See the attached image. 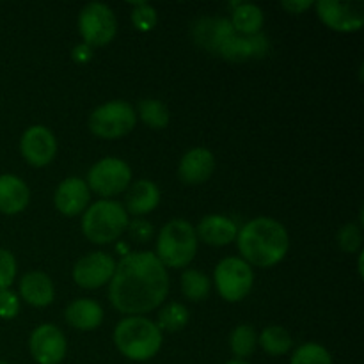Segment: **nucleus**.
Listing matches in <instances>:
<instances>
[{"mask_svg": "<svg viewBox=\"0 0 364 364\" xmlns=\"http://www.w3.org/2000/svg\"><path fill=\"white\" fill-rule=\"evenodd\" d=\"M169 276L151 252H130L116 265L109 297L117 311L139 316L156 309L167 297Z\"/></svg>", "mask_w": 364, "mask_h": 364, "instance_id": "1", "label": "nucleus"}, {"mask_svg": "<svg viewBox=\"0 0 364 364\" xmlns=\"http://www.w3.org/2000/svg\"><path fill=\"white\" fill-rule=\"evenodd\" d=\"M238 251L244 262L256 267H274L287 256L290 237L284 226L269 217H258L237 233Z\"/></svg>", "mask_w": 364, "mask_h": 364, "instance_id": "2", "label": "nucleus"}, {"mask_svg": "<svg viewBox=\"0 0 364 364\" xmlns=\"http://www.w3.org/2000/svg\"><path fill=\"white\" fill-rule=\"evenodd\" d=\"M114 343L130 361H148L155 358L162 347V331L144 316H128L117 323Z\"/></svg>", "mask_w": 364, "mask_h": 364, "instance_id": "3", "label": "nucleus"}, {"mask_svg": "<svg viewBox=\"0 0 364 364\" xmlns=\"http://www.w3.org/2000/svg\"><path fill=\"white\" fill-rule=\"evenodd\" d=\"M198 251V235L194 226L183 219H174L160 230L156 242V258L164 267L181 269L194 259Z\"/></svg>", "mask_w": 364, "mask_h": 364, "instance_id": "4", "label": "nucleus"}, {"mask_svg": "<svg viewBox=\"0 0 364 364\" xmlns=\"http://www.w3.org/2000/svg\"><path fill=\"white\" fill-rule=\"evenodd\" d=\"M128 213L123 205L116 201H103L95 203L82 219V231L91 240L92 244H109V242L117 240L128 228Z\"/></svg>", "mask_w": 364, "mask_h": 364, "instance_id": "5", "label": "nucleus"}, {"mask_svg": "<svg viewBox=\"0 0 364 364\" xmlns=\"http://www.w3.org/2000/svg\"><path fill=\"white\" fill-rule=\"evenodd\" d=\"M137 121L128 102H109L98 107L89 117V130L102 139H119L130 134Z\"/></svg>", "mask_w": 364, "mask_h": 364, "instance_id": "6", "label": "nucleus"}, {"mask_svg": "<svg viewBox=\"0 0 364 364\" xmlns=\"http://www.w3.org/2000/svg\"><path fill=\"white\" fill-rule=\"evenodd\" d=\"M78 31L82 39L91 48L105 46L116 38L117 21L112 9L102 2H91L78 16Z\"/></svg>", "mask_w": 364, "mask_h": 364, "instance_id": "7", "label": "nucleus"}, {"mask_svg": "<svg viewBox=\"0 0 364 364\" xmlns=\"http://www.w3.org/2000/svg\"><path fill=\"white\" fill-rule=\"evenodd\" d=\"M215 279L217 291L226 299L228 302H238L247 297L251 291L252 283H255V274H252L251 265L242 258H224L215 267Z\"/></svg>", "mask_w": 364, "mask_h": 364, "instance_id": "8", "label": "nucleus"}, {"mask_svg": "<svg viewBox=\"0 0 364 364\" xmlns=\"http://www.w3.org/2000/svg\"><path fill=\"white\" fill-rule=\"evenodd\" d=\"M132 169L127 162L114 156L100 160L91 167L87 176L89 191L103 198H112L130 187Z\"/></svg>", "mask_w": 364, "mask_h": 364, "instance_id": "9", "label": "nucleus"}, {"mask_svg": "<svg viewBox=\"0 0 364 364\" xmlns=\"http://www.w3.org/2000/svg\"><path fill=\"white\" fill-rule=\"evenodd\" d=\"M315 7L320 20L336 32H358L364 23L363 2L318 0V2H315Z\"/></svg>", "mask_w": 364, "mask_h": 364, "instance_id": "10", "label": "nucleus"}, {"mask_svg": "<svg viewBox=\"0 0 364 364\" xmlns=\"http://www.w3.org/2000/svg\"><path fill=\"white\" fill-rule=\"evenodd\" d=\"M31 354L38 364H60L66 358L68 343L63 331L52 323H43L36 327L31 334Z\"/></svg>", "mask_w": 364, "mask_h": 364, "instance_id": "11", "label": "nucleus"}, {"mask_svg": "<svg viewBox=\"0 0 364 364\" xmlns=\"http://www.w3.org/2000/svg\"><path fill=\"white\" fill-rule=\"evenodd\" d=\"M116 270V263L105 252H91L77 262L73 269L75 283L85 290H96L109 283Z\"/></svg>", "mask_w": 364, "mask_h": 364, "instance_id": "12", "label": "nucleus"}, {"mask_svg": "<svg viewBox=\"0 0 364 364\" xmlns=\"http://www.w3.org/2000/svg\"><path fill=\"white\" fill-rule=\"evenodd\" d=\"M20 151L23 159L34 167H45L57 153L55 135L46 127L36 124L25 130L20 141Z\"/></svg>", "mask_w": 364, "mask_h": 364, "instance_id": "13", "label": "nucleus"}, {"mask_svg": "<svg viewBox=\"0 0 364 364\" xmlns=\"http://www.w3.org/2000/svg\"><path fill=\"white\" fill-rule=\"evenodd\" d=\"M89 199H91V191L87 183L80 178H68L59 183L53 201L63 215L75 217L84 212L85 206L89 205Z\"/></svg>", "mask_w": 364, "mask_h": 364, "instance_id": "14", "label": "nucleus"}, {"mask_svg": "<svg viewBox=\"0 0 364 364\" xmlns=\"http://www.w3.org/2000/svg\"><path fill=\"white\" fill-rule=\"evenodd\" d=\"M215 171V159L212 151L205 148H196L185 153L178 167V176L187 185H199L210 180Z\"/></svg>", "mask_w": 364, "mask_h": 364, "instance_id": "15", "label": "nucleus"}, {"mask_svg": "<svg viewBox=\"0 0 364 364\" xmlns=\"http://www.w3.org/2000/svg\"><path fill=\"white\" fill-rule=\"evenodd\" d=\"M31 199V192L23 180L13 174L0 176V213L16 215L23 212Z\"/></svg>", "mask_w": 364, "mask_h": 364, "instance_id": "16", "label": "nucleus"}, {"mask_svg": "<svg viewBox=\"0 0 364 364\" xmlns=\"http://www.w3.org/2000/svg\"><path fill=\"white\" fill-rule=\"evenodd\" d=\"M20 294L27 304L36 306V308H45L52 304L55 297L53 283L45 272H27L20 281Z\"/></svg>", "mask_w": 364, "mask_h": 364, "instance_id": "17", "label": "nucleus"}, {"mask_svg": "<svg viewBox=\"0 0 364 364\" xmlns=\"http://www.w3.org/2000/svg\"><path fill=\"white\" fill-rule=\"evenodd\" d=\"M66 322L78 331H95L103 322V309L91 299L73 301L64 311Z\"/></svg>", "mask_w": 364, "mask_h": 364, "instance_id": "18", "label": "nucleus"}, {"mask_svg": "<svg viewBox=\"0 0 364 364\" xmlns=\"http://www.w3.org/2000/svg\"><path fill=\"white\" fill-rule=\"evenodd\" d=\"M196 235H199L205 244L220 247L237 238V224L224 215H208L199 223Z\"/></svg>", "mask_w": 364, "mask_h": 364, "instance_id": "19", "label": "nucleus"}, {"mask_svg": "<svg viewBox=\"0 0 364 364\" xmlns=\"http://www.w3.org/2000/svg\"><path fill=\"white\" fill-rule=\"evenodd\" d=\"M127 210L134 215H146L153 212L160 203V191L153 181L139 180L134 185H130L127 192Z\"/></svg>", "mask_w": 364, "mask_h": 364, "instance_id": "20", "label": "nucleus"}, {"mask_svg": "<svg viewBox=\"0 0 364 364\" xmlns=\"http://www.w3.org/2000/svg\"><path fill=\"white\" fill-rule=\"evenodd\" d=\"M231 27L233 31L244 36H258L263 27V13L255 4H237L231 14Z\"/></svg>", "mask_w": 364, "mask_h": 364, "instance_id": "21", "label": "nucleus"}, {"mask_svg": "<svg viewBox=\"0 0 364 364\" xmlns=\"http://www.w3.org/2000/svg\"><path fill=\"white\" fill-rule=\"evenodd\" d=\"M258 345L269 355H284L291 350L294 340L284 327L270 326L259 334Z\"/></svg>", "mask_w": 364, "mask_h": 364, "instance_id": "22", "label": "nucleus"}, {"mask_svg": "<svg viewBox=\"0 0 364 364\" xmlns=\"http://www.w3.org/2000/svg\"><path fill=\"white\" fill-rule=\"evenodd\" d=\"M188 320H191V313L180 302H171L167 304L162 311L159 313V329L167 331V333H176L187 327Z\"/></svg>", "mask_w": 364, "mask_h": 364, "instance_id": "23", "label": "nucleus"}, {"mask_svg": "<svg viewBox=\"0 0 364 364\" xmlns=\"http://www.w3.org/2000/svg\"><path fill=\"white\" fill-rule=\"evenodd\" d=\"M139 116L153 130H162L169 124V109L160 100H142L139 103Z\"/></svg>", "mask_w": 364, "mask_h": 364, "instance_id": "24", "label": "nucleus"}, {"mask_svg": "<svg viewBox=\"0 0 364 364\" xmlns=\"http://www.w3.org/2000/svg\"><path fill=\"white\" fill-rule=\"evenodd\" d=\"M256 345H258V336H256V331L251 326L244 323V326H238L231 333L230 347L231 352L237 355V359L244 361L245 358H249L256 350Z\"/></svg>", "mask_w": 364, "mask_h": 364, "instance_id": "25", "label": "nucleus"}, {"mask_svg": "<svg viewBox=\"0 0 364 364\" xmlns=\"http://www.w3.org/2000/svg\"><path fill=\"white\" fill-rule=\"evenodd\" d=\"M181 290L188 301L199 302L210 294V281L199 270H185L181 274Z\"/></svg>", "mask_w": 364, "mask_h": 364, "instance_id": "26", "label": "nucleus"}, {"mask_svg": "<svg viewBox=\"0 0 364 364\" xmlns=\"http://www.w3.org/2000/svg\"><path fill=\"white\" fill-rule=\"evenodd\" d=\"M290 364H333V358L322 345L306 343L294 352Z\"/></svg>", "mask_w": 364, "mask_h": 364, "instance_id": "27", "label": "nucleus"}, {"mask_svg": "<svg viewBox=\"0 0 364 364\" xmlns=\"http://www.w3.org/2000/svg\"><path fill=\"white\" fill-rule=\"evenodd\" d=\"M338 244L345 252H355L359 251L363 244L361 228L358 224H345L340 231H338Z\"/></svg>", "mask_w": 364, "mask_h": 364, "instance_id": "28", "label": "nucleus"}, {"mask_svg": "<svg viewBox=\"0 0 364 364\" xmlns=\"http://www.w3.org/2000/svg\"><path fill=\"white\" fill-rule=\"evenodd\" d=\"M134 13H132V21H134L135 27L142 32H148L151 28H155L156 25V11L151 6H148L146 2H137L134 4Z\"/></svg>", "mask_w": 364, "mask_h": 364, "instance_id": "29", "label": "nucleus"}, {"mask_svg": "<svg viewBox=\"0 0 364 364\" xmlns=\"http://www.w3.org/2000/svg\"><path fill=\"white\" fill-rule=\"evenodd\" d=\"M16 277V259L6 249H0V291L9 290Z\"/></svg>", "mask_w": 364, "mask_h": 364, "instance_id": "30", "label": "nucleus"}, {"mask_svg": "<svg viewBox=\"0 0 364 364\" xmlns=\"http://www.w3.org/2000/svg\"><path fill=\"white\" fill-rule=\"evenodd\" d=\"M20 311V299L11 290L0 291V318L13 320Z\"/></svg>", "mask_w": 364, "mask_h": 364, "instance_id": "31", "label": "nucleus"}, {"mask_svg": "<svg viewBox=\"0 0 364 364\" xmlns=\"http://www.w3.org/2000/svg\"><path fill=\"white\" fill-rule=\"evenodd\" d=\"M128 233L134 240L141 242V244H146L149 238L153 237V226L148 223V220L142 219H135L134 223H128Z\"/></svg>", "mask_w": 364, "mask_h": 364, "instance_id": "32", "label": "nucleus"}, {"mask_svg": "<svg viewBox=\"0 0 364 364\" xmlns=\"http://www.w3.org/2000/svg\"><path fill=\"white\" fill-rule=\"evenodd\" d=\"M311 6H315V2H311V0H287V2H283L284 9L291 14L304 13Z\"/></svg>", "mask_w": 364, "mask_h": 364, "instance_id": "33", "label": "nucleus"}, {"mask_svg": "<svg viewBox=\"0 0 364 364\" xmlns=\"http://www.w3.org/2000/svg\"><path fill=\"white\" fill-rule=\"evenodd\" d=\"M92 57V48L85 43H80L73 48V60L78 64H87Z\"/></svg>", "mask_w": 364, "mask_h": 364, "instance_id": "34", "label": "nucleus"}, {"mask_svg": "<svg viewBox=\"0 0 364 364\" xmlns=\"http://www.w3.org/2000/svg\"><path fill=\"white\" fill-rule=\"evenodd\" d=\"M363 256L364 252H361V256H359V276L363 277Z\"/></svg>", "mask_w": 364, "mask_h": 364, "instance_id": "35", "label": "nucleus"}, {"mask_svg": "<svg viewBox=\"0 0 364 364\" xmlns=\"http://www.w3.org/2000/svg\"><path fill=\"white\" fill-rule=\"evenodd\" d=\"M226 364H249V363L242 361V359H231V361H228Z\"/></svg>", "mask_w": 364, "mask_h": 364, "instance_id": "36", "label": "nucleus"}, {"mask_svg": "<svg viewBox=\"0 0 364 364\" xmlns=\"http://www.w3.org/2000/svg\"><path fill=\"white\" fill-rule=\"evenodd\" d=\"M0 364H7V363H4V361H0Z\"/></svg>", "mask_w": 364, "mask_h": 364, "instance_id": "37", "label": "nucleus"}]
</instances>
